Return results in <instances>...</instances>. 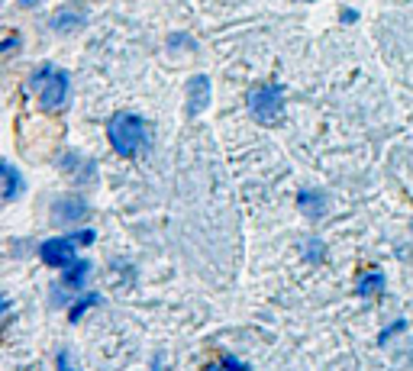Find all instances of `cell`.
Returning <instances> with one entry per match:
<instances>
[{
    "mask_svg": "<svg viewBox=\"0 0 413 371\" xmlns=\"http://www.w3.org/2000/svg\"><path fill=\"white\" fill-rule=\"evenodd\" d=\"M107 139L123 158H136L139 152L149 148V129H146L143 116L116 113V116H110V123H107Z\"/></svg>",
    "mask_w": 413,
    "mask_h": 371,
    "instance_id": "obj_1",
    "label": "cell"
},
{
    "mask_svg": "<svg viewBox=\"0 0 413 371\" xmlns=\"http://www.w3.org/2000/svg\"><path fill=\"white\" fill-rule=\"evenodd\" d=\"M29 88L39 94V103L42 110H61L68 103V91H71V81H68V74L61 68H52V65H42L39 71L29 78Z\"/></svg>",
    "mask_w": 413,
    "mask_h": 371,
    "instance_id": "obj_2",
    "label": "cell"
},
{
    "mask_svg": "<svg viewBox=\"0 0 413 371\" xmlns=\"http://www.w3.org/2000/svg\"><path fill=\"white\" fill-rule=\"evenodd\" d=\"M249 110L265 126L278 123L281 113H285V91H281L278 84H262V88L249 91Z\"/></svg>",
    "mask_w": 413,
    "mask_h": 371,
    "instance_id": "obj_3",
    "label": "cell"
},
{
    "mask_svg": "<svg viewBox=\"0 0 413 371\" xmlns=\"http://www.w3.org/2000/svg\"><path fill=\"white\" fill-rule=\"evenodd\" d=\"M184 91H188V101H184V113L188 116H200L203 110L210 107V81H207V74H194Z\"/></svg>",
    "mask_w": 413,
    "mask_h": 371,
    "instance_id": "obj_4",
    "label": "cell"
},
{
    "mask_svg": "<svg viewBox=\"0 0 413 371\" xmlns=\"http://www.w3.org/2000/svg\"><path fill=\"white\" fill-rule=\"evenodd\" d=\"M75 245H78L75 239H49V243L39 245V255L52 268H68L75 262Z\"/></svg>",
    "mask_w": 413,
    "mask_h": 371,
    "instance_id": "obj_5",
    "label": "cell"
},
{
    "mask_svg": "<svg viewBox=\"0 0 413 371\" xmlns=\"http://www.w3.org/2000/svg\"><path fill=\"white\" fill-rule=\"evenodd\" d=\"M84 213H88V203H84L78 194L61 197V200L52 203V216H55L58 223H75V220H81Z\"/></svg>",
    "mask_w": 413,
    "mask_h": 371,
    "instance_id": "obj_6",
    "label": "cell"
},
{
    "mask_svg": "<svg viewBox=\"0 0 413 371\" xmlns=\"http://www.w3.org/2000/svg\"><path fill=\"white\" fill-rule=\"evenodd\" d=\"M297 207H300L304 216L320 220V216L326 213V194H320V190H304V194L297 197Z\"/></svg>",
    "mask_w": 413,
    "mask_h": 371,
    "instance_id": "obj_7",
    "label": "cell"
},
{
    "mask_svg": "<svg viewBox=\"0 0 413 371\" xmlns=\"http://www.w3.org/2000/svg\"><path fill=\"white\" fill-rule=\"evenodd\" d=\"M84 26V16L75 14V10H58V14L52 16V29L55 33H75V29Z\"/></svg>",
    "mask_w": 413,
    "mask_h": 371,
    "instance_id": "obj_8",
    "label": "cell"
},
{
    "mask_svg": "<svg viewBox=\"0 0 413 371\" xmlns=\"http://www.w3.org/2000/svg\"><path fill=\"white\" fill-rule=\"evenodd\" d=\"M359 297H372V294H381L384 290V275L381 271H368L365 278H359Z\"/></svg>",
    "mask_w": 413,
    "mask_h": 371,
    "instance_id": "obj_9",
    "label": "cell"
},
{
    "mask_svg": "<svg viewBox=\"0 0 413 371\" xmlns=\"http://www.w3.org/2000/svg\"><path fill=\"white\" fill-rule=\"evenodd\" d=\"M4 181H7L4 197H7V200H16V194L23 190V178H20V171H16L10 162H4Z\"/></svg>",
    "mask_w": 413,
    "mask_h": 371,
    "instance_id": "obj_10",
    "label": "cell"
},
{
    "mask_svg": "<svg viewBox=\"0 0 413 371\" xmlns=\"http://www.w3.org/2000/svg\"><path fill=\"white\" fill-rule=\"evenodd\" d=\"M88 271H91V265L88 262H71L68 265V275H65V281H61V288H81L84 284V278H88Z\"/></svg>",
    "mask_w": 413,
    "mask_h": 371,
    "instance_id": "obj_11",
    "label": "cell"
},
{
    "mask_svg": "<svg viewBox=\"0 0 413 371\" xmlns=\"http://www.w3.org/2000/svg\"><path fill=\"white\" fill-rule=\"evenodd\" d=\"M97 304H101V297H97V294H84V300H78V304L71 307V310H68V317H71V323H78V320H81L84 313H88L91 307H97Z\"/></svg>",
    "mask_w": 413,
    "mask_h": 371,
    "instance_id": "obj_12",
    "label": "cell"
},
{
    "mask_svg": "<svg viewBox=\"0 0 413 371\" xmlns=\"http://www.w3.org/2000/svg\"><path fill=\"white\" fill-rule=\"evenodd\" d=\"M217 368H245V365H243V362H236V358H220Z\"/></svg>",
    "mask_w": 413,
    "mask_h": 371,
    "instance_id": "obj_13",
    "label": "cell"
},
{
    "mask_svg": "<svg viewBox=\"0 0 413 371\" xmlns=\"http://www.w3.org/2000/svg\"><path fill=\"white\" fill-rule=\"evenodd\" d=\"M71 239H75V243H94V233H91V230H81V233H75Z\"/></svg>",
    "mask_w": 413,
    "mask_h": 371,
    "instance_id": "obj_14",
    "label": "cell"
},
{
    "mask_svg": "<svg viewBox=\"0 0 413 371\" xmlns=\"http://www.w3.org/2000/svg\"><path fill=\"white\" fill-rule=\"evenodd\" d=\"M320 245H323V243H320V239H313V249H310V258H313V262H317V258H320V252H323V249H320Z\"/></svg>",
    "mask_w": 413,
    "mask_h": 371,
    "instance_id": "obj_15",
    "label": "cell"
},
{
    "mask_svg": "<svg viewBox=\"0 0 413 371\" xmlns=\"http://www.w3.org/2000/svg\"><path fill=\"white\" fill-rule=\"evenodd\" d=\"M355 20V10H342V23H352Z\"/></svg>",
    "mask_w": 413,
    "mask_h": 371,
    "instance_id": "obj_16",
    "label": "cell"
},
{
    "mask_svg": "<svg viewBox=\"0 0 413 371\" xmlns=\"http://www.w3.org/2000/svg\"><path fill=\"white\" fill-rule=\"evenodd\" d=\"M36 4H39V0H23V7H36Z\"/></svg>",
    "mask_w": 413,
    "mask_h": 371,
    "instance_id": "obj_17",
    "label": "cell"
}]
</instances>
